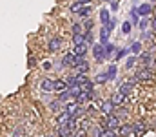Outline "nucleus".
<instances>
[{
	"instance_id": "f257e3e1",
	"label": "nucleus",
	"mask_w": 156,
	"mask_h": 137,
	"mask_svg": "<svg viewBox=\"0 0 156 137\" xmlns=\"http://www.w3.org/2000/svg\"><path fill=\"white\" fill-rule=\"evenodd\" d=\"M93 55H94V59H96V62H104L105 59H107V55H105V46L102 44H94L93 46Z\"/></svg>"
},
{
	"instance_id": "f03ea898",
	"label": "nucleus",
	"mask_w": 156,
	"mask_h": 137,
	"mask_svg": "<svg viewBox=\"0 0 156 137\" xmlns=\"http://www.w3.org/2000/svg\"><path fill=\"white\" fill-rule=\"evenodd\" d=\"M153 75H154V71H153L151 68L144 66V68L136 73V81H151V79H153Z\"/></svg>"
},
{
	"instance_id": "7ed1b4c3",
	"label": "nucleus",
	"mask_w": 156,
	"mask_h": 137,
	"mask_svg": "<svg viewBox=\"0 0 156 137\" xmlns=\"http://www.w3.org/2000/svg\"><path fill=\"white\" fill-rule=\"evenodd\" d=\"M115 108H116V104L109 99V101H104L102 104H100V112L104 113V115H109V113H113L115 112Z\"/></svg>"
},
{
	"instance_id": "20e7f679",
	"label": "nucleus",
	"mask_w": 156,
	"mask_h": 137,
	"mask_svg": "<svg viewBox=\"0 0 156 137\" xmlns=\"http://www.w3.org/2000/svg\"><path fill=\"white\" fill-rule=\"evenodd\" d=\"M134 82H136V79H133V81H129V82H123V84H120V88H118V91L120 93H123L125 97L133 91V88H134Z\"/></svg>"
},
{
	"instance_id": "39448f33",
	"label": "nucleus",
	"mask_w": 156,
	"mask_h": 137,
	"mask_svg": "<svg viewBox=\"0 0 156 137\" xmlns=\"http://www.w3.org/2000/svg\"><path fill=\"white\" fill-rule=\"evenodd\" d=\"M66 90H69V84H67V81H62V79H58V81H55V82H53V91L60 93V91H66Z\"/></svg>"
},
{
	"instance_id": "423d86ee",
	"label": "nucleus",
	"mask_w": 156,
	"mask_h": 137,
	"mask_svg": "<svg viewBox=\"0 0 156 137\" xmlns=\"http://www.w3.org/2000/svg\"><path fill=\"white\" fill-rule=\"evenodd\" d=\"M69 119H71V113L66 110V112H62L58 117H56V124L58 126H67V123H69Z\"/></svg>"
},
{
	"instance_id": "0eeeda50",
	"label": "nucleus",
	"mask_w": 156,
	"mask_h": 137,
	"mask_svg": "<svg viewBox=\"0 0 156 137\" xmlns=\"http://www.w3.org/2000/svg\"><path fill=\"white\" fill-rule=\"evenodd\" d=\"M144 132H145V124L142 121L133 123V135H144Z\"/></svg>"
},
{
	"instance_id": "6e6552de",
	"label": "nucleus",
	"mask_w": 156,
	"mask_h": 137,
	"mask_svg": "<svg viewBox=\"0 0 156 137\" xmlns=\"http://www.w3.org/2000/svg\"><path fill=\"white\" fill-rule=\"evenodd\" d=\"M60 46H62V39L60 37H53L51 40H49V51H58L60 49Z\"/></svg>"
},
{
	"instance_id": "1a4fd4ad",
	"label": "nucleus",
	"mask_w": 156,
	"mask_h": 137,
	"mask_svg": "<svg viewBox=\"0 0 156 137\" xmlns=\"http://www.w3.org/2000/svg\"><path fill=\"white\" fill-rule=\"evenodd\" d=\"M66 110H67L71 115H75L78 110H80V102H78L76 99H75V101H71V102H67V104H66Z\"/></svg>"
},
{
	"instance_id": "9d476101",
	"label": "nucleus",
	"mask_w": 156,
	"mask_h": 137,
	"mask_svg": "<svg viewBox=\"0 0 156 137\" xmlns=\"http://www.w3.org/2000/svg\"><path fill=\"white\" fill-rule=\"evenodd\" d=\"M87 42H82V44H75V55H78V57H83L85 53H87Z\"/></svg>"
},
{
	"instance_id": "9b49d317",
	"label": "nucleus",
	"mask_w": 156,
	"mask_h": 137,
	"mask_svg": "<svg viewBox=\"0 0 156 137\" xmlns=\"http://www.w3.org/2000/svg\"><path fill=\"white\" fill-rule=\"evenodd\" d=\"M93 99V91H80L76 95V101L82 104V102H87V101H91Z\"/></svg>"
},
{
	"instance_id": "f8f14e48",
	"label": "nucleus",
	"mask_w": 156,
	"mask_h": 137,
	"mask_svg": "<svg viewBox=\"0 0 156 137\" xmlns=\"http://www.w3.org/2000/svg\"><path fill=\"white\" fill-rule=\"evenodd\" d=\"M116 132L118 135H133V124H122Z\"/></svg>"
},
{
	"instance_id": "ddd939ff",
	"label": "nucleus",
	"mask_w": 156,
	"mask_h": 137,
	"mask_svg": "<svg viewBox=\"0 0 156 137\" xmlns=\"http://www.w3.org/2000/svg\"><path fill=\"white\" fill-rule=\"evenodd\" d=\"M151 11H153L151 4H142V6H138V13H140V17H147V15H151Z\"/></svg>"
},
{
	"instance_id": "4468645a",
	"label": "nucleus",
	"mask_w": 156,
	"mask_h": 137,
	"mask_svg": "<svg viewBox=\"0 0 156 137\" xmlns=\"http://www.w3.org/2000/svg\"><path fill=\"white\" fill-rule=\"evenodd\" d=\"M75 59H76L75 51H73V53H67V55L62 59V66H73V64H75Z\"/></svg>"
},
{
	"instance_id": "2eb2a0df",
	"label": "nucleus",
	"mask_w": 156,
	"mask_h": 137,
	"mask_svg": "<svg viewBox=\"0 0 156 137\" xmlns=\"http://www.w3.org/2000/svg\"><path fill=\"white\" fill-rule=\"evenodd\" d=\"M53 82H55V81H51V79H44V81L40 82V88L45 91V93H49V91H53Z\"/></svg>"
},
{
	"instance_id": "dca6fc26",
	"label": "nucleus",
	"mask_w": 156,
	"mask_h": 137,
	"mask_svg": "<svg viewBox=\"0 0 156 137\" xmlns=\"http://www.w3.org/2000/svg\"><path fill=\"white\" fill-rule=\"evenodd\" d=\"M100 42H102V44H107V42H109V28H107V26H102V31H100Z\"/></svg>"
},
{
	"instance_id": "f3484780",
	"label": "nucleus",
	"mask_w": 156,
	"mask_h": 137,
	"mask_svg": "<svg viewBox=\"0 0 156 137\" xmlns=\"http://www.w3.org/2000/svg\"><path fill=\"white\" fill-rule=\"evenodd\" d=\"M131 22H133V26H138V24H140V13H138V7H133V9H131Z\"/></svg>"
},
{
	"instance_id": "a211bd4d",
	"label": "nucleus",
	"mask_w": 156,
	"mask_h": 137,
	"mask_svg": "<svg viewBox=\"0 0 156 137\" xmlns=\"http://www.w3.org/2000/svg\"><path fill=\"white\" fill-rule=\"evenodd\" d=\"M109 20H111L109 11H107V9H102V11H100V22H102V26H107Z\"/></svg>"
},
{
	"instance_id": "6ab92c4d",
	"label": "nucleus",
	"mask_w": 156,
	"mask_h": 137,
	"mask_svg": "<svg viewBox=\"0 0 156 137\" xmlns=\"http://www.w3.org/2000/svg\"><path fill=\"white\" fill-rule=\"evenodd\" d=\"M85 42V33H73V44H82Z\"/></svg>"
},
{
	"instance_id": "aec40b11",
	"label": "nucleus",
	"mask_w": 156,
	"mask_h": 137,
	"mask_svg": "<svg viewBox=\"0 0 156 137\" xmlns=\"http://www.w3.org/2000/svg\"><path fill=\"white\" fill-rule=\"evenodd\" d=\"M123 99H125V95H123V93H120V91H116V93H115V95H113V97H111V101H113V102H115V104H122V102H123Z\"/></svg>"
},
{
	"instance_id": "412c9836",
	"label": "nucleus",
	"mask_w": 156,
	"mask_h": 137,
	"mask_svg": "<svg viewBox=\"0 0 156 137\" xmlns=\"http://www.w3.org/2000/svg\"><path fill=\"white\" fill-rule=\"evenodd\" d=\"M78 13H80V17H89L91 15V4H85L83 7H80Z\"/></svg>"
},
{
	"instance_id": "4be33fe9",
	"label": "nucleus",
	"mask_w": 156,
	"mask_h": 137,
	"mask_svg": "<svg viewBox=\"0 0 156 137\" xmlns=\"http://www.w3.org/2000/svg\"><path fill=\"white\" fill-rule=\"evenodd\" d=\"M93 86H94V82L85 81V82H82V84H80V90H82V91H93Z\"/></svg>"
},
{
	"instance_id": "5701e85b",
	"label": "nucleus",
	"mask_w": 156,
	"mask_h": 137,
	"mask_svg": "<svg viewBox=\"0 0 156 137\" xmlns=\"http://www.w3.org/2000/svg\"><path fill=\"white\" fill-rule=\"evenodd\" d=\"M107 79H109V77H107V73H100V75H96L94 82H96V84H104V82H105Z\"/></svg>"
},
{
	"instance_id": "b1692460",
	"label": "nucleus",
	"mask_w": 156,
	"mask_h": 137,
	"mask_svg": "<svg viewBox=\"0 0 156 137\" xmlns=\"http://www.w3.org/2000/svg\"><path fill=\"white\" fill-rule=\"evenodd\" d=\"M60 106H62V101L58 99V101H53V102H49V108L53 110V112H58L60 110Z\"/></svg>"
},
{
	"instance_id": "393cba45",
	"label": "nucleus",
	"mask_w": 156,
	"mask_h": 137,
	"mask_svg": "<svg viewBox=\"0 0 156 137\" xmlns=\"http://www.w3.org/2000/svg\"><path fill=\"white\" fill-rule=\"evenodd\" d=\"M149 24H151V22H149V18H142L138 26H140V29H142V31H147V28H149Z\"/></svg>"
},
{
	"instance_id": "a878e982",
	"label": "nucleus",
	"mask_w": 156,
	"mask_h": 137,
	"mask_svg": "<svg viewBox=\"0 0 156 137\" xmlns=\"http://www.w3.org/2000/svg\"><path fill=\"white\" fill-rule=\"evenodd\" d=\"M131 29H133V22H123L122 24V31L127 35V33H131Z\"/></svg>"
},
{
	"instance_id": "bb28decb",
	"label": "nucleus",
	"mask_w": 156,
	"mask_h": 137,
	"mask_svg": "<svg viewBox=\"0 0 156 137\" xmlns=\"http://www.w3.org/2000/svg\"><path fill=\"white\" fill-rule=\"evenodd\" d=\"M140 60H142V64H145V66H147V64L153 60V57H151V53H144V55L140 57Z\"/></svg>"
},
{
	"instance_id": "cd10ccee",
	"label": "nucleus",
	"mask_w": 156,
	"mask_h": 137,
	"mask_svg": "<svg viewBox=\"0 0 156 137\" xmlns=\"http://www.w3.org/2000/svg\"><path fill=\"white\" fill-rule=\"evenodd\" d=\"M107 77H109V79H116V66H109V70H107Z\"/></svg>"
},
{
	"instance_id": "c85d7f7f",
	"label": "nucleus",
	"mask_w": 156,
	"mask_h": 137,
	"mask_svg": "<svg viewBox=\"0 0 156 137\" xmlns=\"http://www.w3.org/2000/svg\"><path fill=\"white\" fill-rule=\"evenodd\" d=\"M104 46H105V55H107V57L115 53V46H113V44H109V42H107V44H104Z\"/></svg>"
},
{
	"instance_id": "c756f323",
	"label": "nucleus",
	"mask_w": 156,
	"mask_h": 137,
	"mask_svg": "<svg viewBox=\"0 0 156 137\" xmlns=\"http://www.w3.org/2000/svg\"><path fill=\"white\" fill-rule=\"evenodd\" d=\"M134 62H136V57L133 55V57H129V59H127V62H125V68H127V70H129V68H133V66H134Z\"/></svg>"
},
{
	"instance_id": "7c9ffc66",
	"label": "nucleus",
	"mask_w": 156,
	"mask_h": 137,
	"mask_svg": "<svg viewBox=\"0 0 156 137\" xmlns=\"http://www.w3.org/2000/svg\"><path fill=\"white\" fill-rule=\"evenodd\" d=\"M85 81H89V79L85 77V73H76V82L78 84H82V82H85Z\"/></svg>"
},
{
	"instance_id": "2f4dec72",
	"label": "nucleus",
	"mask_w": 156,
	"mask_h": 137,
	"mask_svg": "<svg viewBox=\"0 0 156 137\" xmlns=\"http://www.w3.org/2000/svg\"><path fill=\"white\" fill-rule=\"evenodd\" d=\"M83 28H85L87 31H91V29H93V20H91V18H87V20H83Z\"/></svg>"
},
{
	"instance_id": "473e14b6",
	"label": "nucleus",
	"mask_w": 156,
	"mask_h": 137,
	"mask_svg": "<svg viewBox=\"0 0 156 137\" xmlns=\"http://www.w3.org/2000/svg\"><path fill=\"white\" fill-rule=\"evenodd\" d=\"M140 49H142V44H140V42H134V44L131 46V51H133V53H138Z\"/></svg>"
},
{
	"instance_id": "72a5a7b5",
	"label": "nucleus",
	"mask_w": 156,
	"mask_h": 137,
	"mask_svg": "<svg viewBox=\"0 0 156 137\" xmlns=\"http://www.w3.org/2000/svg\"><path fill=\"white\" fill-rule=\"evenodd\" d=\"M67 84H69V86H73V84H78V82H76V75H71V77L67 79Z\"/></svg>"
},
{
	"instance_id": "f704fd0d",
	"label": "nucleus",
	"mask_w": 156,
	"mask_h": 137,
	"mask_svg": "<svg viewBox=\"0 0 156 137\" xmlns=\"http://www.w3.org/2000/svg\"><path fill=\"white\" fill-rule=\"evenodd\" d=\"M80 6H82V4L76 0V4H73V6H71V11H73V13L76 11V13H78V11H80Z\"/></svg>"
},
{
	"instance_id": "c9c22d12",
	"label": "nucleus",
	"mask_w": 156,
	"mask_h": 137,
	"mask_svg": "<svg viewBox=\"0 0 156 137\" xmlns=\"http://www.w3.org/2000/svg\"><path fill=\"white\" fill-rule=\"evenodd\" d=\"M109 4H111V9H113V11H116L118 9V0H111Z\"/></svg>"
},
{
	"instance_id": "e433bc0d",
	"label": "nucleus",
	"mask_w": 156,
	"mask_h": 137,
	"mask_svg": "<svg viewBox=\"0 0 156 137\" xmlns=\"http://www.w3.org/2000/svg\"><path fill=\"white\" fill-rule=\"evenodd\" d=\"M73 33H82V28H80V24H75V26H73Z\"/></svg>"
},
{
	"instance_id": "4c0bfd02",
	"label": "nucleus",
	"mask_w": 156,
	"mask_h": 137,
	"mask_svg": "<svg viewBox=\"0 0 156 137\" xmlns=\"http://www.w3.org/2000/svg\"><path fill=\"white\" fill-rule=\"evenodd\" d=\"M27 64H29V66H31V68H33V66H35V64H37V62H35V57H29V62H27Z\"/></svg>"
},
{
	"instance_id": "58836bf2",
	"label": "nucleus",
	"mask_w": 156,
	"mask_h": 137,
	"mask_svg": "<svg viewBox=\"0 0 156 137\" xmlns=\"http://www.w3.org/2000/svg\"><path fill=\"white\" fill-rule=\"evenodd\" d=\"M149 37H151V33H149V31H144V33H142V39H149Z\"/></svg>"
},
{
	"instance_id": "ea45409f",
	"label": "nucleus",
	"mask_w": 156,
	"mask_h": 137,
	"mask_svg": "<svg viewBox=\"0 0 156 137\" xmlns=\"http://www.w3.org/2000/svg\"><path fill=\"white\" fill-rule=\"evenodd\" d=\"M44 70H51V62L45 60V62H44Z\"/></svg>"
},
{
	"instance_id": "a19ab883",
	"label": "nucleus",
	"mask_w": 156,
	"mask_h": 137,
	"mask_svg": "<svg viewBox=\"0 0 156 137\" xmlns=\"http://www.w3.org/2000/svg\"><path fill=\"white\" fill-rule=\"evenodd\" d=\"M78 2H80V4H83V6H85V4H91V0H78Z\"/></svg>"
},
{
	"instance_id": "79ce46f5",
	"label": "nucleus",
	"mask_w": 156,
	"mask_h": 137,
	"mask_svg": "<svg viewBox=\"0 0 156 137\" xmlns=\"http://www.w3.org/2000/svg\"><path fill=\"white\" fill-rule=\"evenodd\" d=\"M153 31H156V17L153 18Z\"/></svg>"
},
{
	"instance_id": "37998d69",
	"label": "nucleus",
	"mask_w": 156,
	"mask_h": 137,
	"mask_svg": "<svg viewBox=\"0 0 156 137\" xmlns=\"http://www.w3.org/2000/svg\"><path fill=\"white\" fill-rule=\"evenodd\" d=\"M104 2H111V0H104Z\"/></svg>"
},
{
	"instance_id": "c03bdc74",
	"label": "nucleus",
	"mask_w": 156,
	"mask_h": 137,
	"mask_svg": "<svg viewBox=\"0 0 156 137\" xmlns=\"http://www.w3.org/2000/svg\"><path fill=\"white\" fill-rule=\"evenodd\" d=\"M151 2H154V0H151Z\"/></svg>"
}]
</instances>
